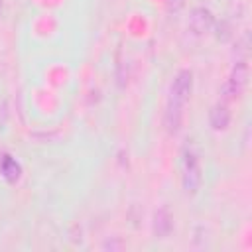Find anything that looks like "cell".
Listing matches in <instances>:
<instances>
[{"instance_id":"cell-1","label":"cell","mask_w":252,"mask_h":252,"mask_svg":"<svg viewBox=\"0 0 252 252\" xmlns=\"http://www.w3.org/2000/svg\"><path fill=\"white\" fill-rule=\"evenodd\" d=\"M191 91H193V73L189 69L177 71V75L171 83V89H169V100L185 106V102L191 96Z\"/></svg>"},{"instance_id":"cell-2","label":"cell","mask_w":252,"mask_h":252,"mask_svg":"<svg viewBox=\"0 0 252 252\" xmlns=\"http://www.w3.org/2000/svg\"><path fill=\"white\" fill-rule=\"evenodd\" d=\"M199 185H201L199 159L193 152H187L183 158V189H185V193L193 195V193H197Z\"/></svg>"},{"instance_id":"cell-3","label":"cell","mask_w":252,"mask_h":252,"mask_svg":"<svg viewBox=\"0 0 252 252\" xmlns=\"http://www.w3.org/2000/svg\"><path fill=\"white\" fill-rule=\"evenodd\" d=\"M189 30L195 33V35H205L207 32H211L213 24H215V18H213V12L209 8H195L191 14H189Z\"/></svg>"},{"instance_id":"cell-4","label":"cell","mask_w":252,"mask_h":252,"mask_svg":"<svg viewBox=\"0 0 252 252\" xmlns=\"http://www.w3.org/2000/svg\"><path fill=\"white\" fill-rule=\"evenodd\" d=\"M181 118H183V104H177L173 100H167L165 114H163V126L167 134H177L181 128Z\"/></svg>"},{"instance_id":"cell-5","label":"cell","mask_w":252,"mask_h":252,"mask_svg":"<svg viewBox=\"0 0 252 252\" xmlns=\"http://www.w3.org/2000/svg\"><path fill=\"white\" fill-rule=\"evenodd\" d=\"M173 230V219L165 207H159L154 213V234L158 238H167Z\"/></svg>"},{"instance_id":"cell-6","label":"cell","mask_w":252,"mask_h":252,"mask_svg":"<svg viewBox=\"0 0 252 252\" xmlns=\"http://www.w3.org/2000/svg\"><path fill=\"white\" fill-rule=\"evenodd\" d=\"M209 124H211V128L215 132H222V130L228 128V124H230V112H228V108H226L224 102H219V104H215L211 108V112H209Z\"/></svg>"},{"instance_id":"cell-7","label":"cell","mask_w":252,"mask_h":252,"mask_svg":"<svg viewBox=\"0 0 252 252\" xmlns=\"http://www.w3.org/2000/svg\"><path fill=\"white\" fill-rule=\"evenodd\" d=\"M0 171H2V177L8 181V183H16L22 175V165L8 154L0 156Z\"/></svg>"},{"instance_id":"cell-8","label":"cell","mask_w":252,"mask_h":252,"mask_svg":"<svg viewBox=\"0 0 252 252\" xmlns=\"http://www.w3.org/2000/svg\"><path fill=\"white\" fill-rule=\"evenodd\" d=\"M248 73H250V69H248V63H246L244 59H238V61L234 63L232 71H230V77H228V81H230V83H232L236 89L244 91V87H246V83H248Z\"/></svg>"},{"instance_id":"cell-9","label":"cell","mask_w":252,"mask_h":252,"mask_svg":"<svg viewBox=\"0 0 252 252\" xmlns=\"http://www.w3.org/2000/svg\"><path fill=\"white\" fill-rule=\"evenodd\" d=\"M242 94V91L240 89H236L230 81H226L222 87H220V98L224 100V102H228V100H234V98H238Z\"/></svg>"},{"instance_id":"cell-10","label":"cell","mask_w":252,"mask_h":252,"mask_svg":"<svg viewBox=\"0 0 252 252\" xmlns=\"http://www.w3.org/2000/svg\"><path fill=\"white\" fill-rule=\"evenodd\" d=\"M185 6V0H165V8L169 12H179Z\"/></svg>"},{"instance_id":"cell-11","label":"cell","mask_w":252,"mask_h":252,"mask_svg":"<svg viewBox=\"0 0 252 252\" xmlns=\"http://www.w3.org/2000/svg\"><path fill=\"white\" fill-rule=\"evenodd\" d=\"M230 35H232V33L228 32V24H226V22H222V24L219 26V33H217V37H219L220 41H226Z\"/></svg>"},{"instance_id":"cell-12","label":"cell","mask_w":252,"mask_h":252,"mask_svg":"<svg viewBox=\"0 0 252 252\" xmlns=\"http://www.w3.org/2000/svg\"><path fill=\"white\" fill-rule=\"evenodd\" d=\"M102 248H104V250H118V248H122V242L116 240V238H112V240L108 238V240L102 244Z\"/></svg>"},{"instance_id":"cell-13","label":"cell","mask_w":252,"mask_h":252,"mask_svg":"<svg viewBox=\"0 0 252 252\" xmlns=\"http://www.w3.org/2000/svg\"><path fill=\"white\" fill-rule=\"evenodd\" d=\"M0 4H2V0H0Z\"/></svg>"}]
</instances>
